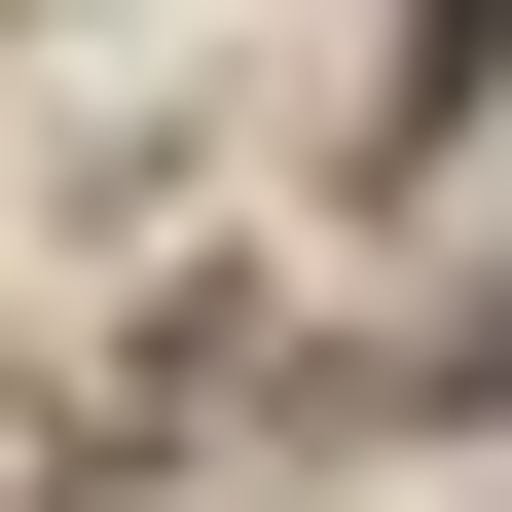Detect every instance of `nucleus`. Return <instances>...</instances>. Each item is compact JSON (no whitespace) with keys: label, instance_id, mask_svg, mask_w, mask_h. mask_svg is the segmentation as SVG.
I'll return each instance as SVG.
<instances>
[{"label":"nucleus","instance_id":"nucleus-1","mask_svg":"<svg viewBox=\"0 0 512 512\" xmlns=\"http://www.w3.org/2000/svg\"><path fill=\"white\" fill-rule=\"evenodd\" d=\"M476 403H512V293H476Z\"/></svg>","mask_w":512,"mask_h":512}]
</instances>
